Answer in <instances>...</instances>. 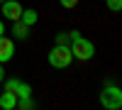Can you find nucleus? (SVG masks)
I'll return each mask as SVG.
<instances>
[{
    "label": "nucleus",
    "instance_id": "nucleus-12",
    "mask_svg": "<svg viewBox=\"0 0 122 110\" xmlns=\"http://www.w3.org/2000/svg\"><path fill=\"white\" fill-rule=\"evenodd\" d=\"M17 108L20 110H29V108H34V100H32V98H27V100H17Z\"/></svg>",
    "mask_w": 122,
    "mask_h": 110
},
{
    "label": "nucleus",
    "instance_id": "nucleus-10",
    "mask_svg": "<svg viewBox=\"0 0 122 110\" xmlns=\"http://www.w3.org/2000/svg\"><path fill=\"white\" fill-rule=\"evenodd\" d=\"M105 3H107V7L112 10V12H120L122 10V0H105Z\"/></svg>",
    "mask_w": 122,
    "mask_h": 110
},
{
    "label": "nucleus",
    "instance_id": "nucleus-2",
    "mask_svg": "<svg viewBox=\"0 0 122 110\" xmlns=\"http://www.w3.org/2000/svg\"><path fill=\"white\" fill-rule=\"evenodd\" d=\"M100 105L105 110H120L122 108V91L112 81H105L103 91H100Z\"/></svg>",
    "mask_w": 122,
    "mask_h": 110
},
{
    "label": "nucleus",
    "instance_id": "nucleus-11",
    "mask_svg": "<svg viewBox=\"0 0 122 110\" xmlns=\"http://www.w3.org/2000/svg\"><path fill=\"white\" fill-rule=\"evenodd\" d=\"M71 42V34L68 32H59L56 34V44H68Z\"/></svg>",
    "mask_w": 122,
    "mask_h": 110
},
{
    "label": "nucleus",
    "instance_id": "nucleus-8",
    "mask_svg": "<svg viewBox=\"0 0 122 110\" xmlns=\"http://www.w3.org/2000/svg\"><path fill=\"white\" fill-rule=\"evenodd\" d=\"M10 34H12L15 39H27L29 37V25H25L22 20H15V22H12V32H10Z\"/></svg>",
    "mask_w": 122,
    "mask_h": 110
},
{
    "label": "nucleus",
    "instance_id": "nucleus-1",
    "mask_svg": "<svg viewBox=\"0 0 122 110\" xmlns=\"http://www.w3.org/2000/svg\"><path fill=\"white\" fill-rule=\"evenodd\" d=\"M68 34H71V54H73V59H78V61H90L93 54H95L93 42H88L78 29H71Z\"/></svg>",
    "mask_w": 122,
    "mask_h": 110
},
{
    "label": "nucleus",
    "instance_id": "nucleus-9",
    "mask_svg": "<svg viewBox=\"0 0 122 110\" xmlns=\"http://www.w3.org/2000/svg\"><path fill=\"white\" fill-rule=\"evenodd\" d=\"M20 20H22L25 25L32 27L37 20H39V12H37V10H32V7H29V10H25V7H22V15H20Z\"/></svg>",
    "mask_w": 122,
    "mask_h": 110
},
{
    "label": "nucleus",
    "instance_id": "nucleus-15",
    "mask_svg": "<svg viewBox=\"0 0 122 110\" xmlns=\"http://www.w3.org/2000/svg\"><path fill=\"white\" fill-rule=\"evenodd\" d=\"M0 34H5V22L0 20Z\"/></svg>",
    "mask_w": 122,
    "mask_h": 110
},
{
    "label": "nucleus",
    "instance_id": "nucleus-3",
    "mask_svg": "<svg viewBox=\"0 0 122 110\" xmlns=\"http://www.w3.org/2000/svg\"><path fill=\"white\" fill-rule=\"evenodd\" d=\"M71 61H73V54H71L68 44H54L49 49V66L54 68H68Z\"/></svg>",
    "mask_w": 122,
    "mask_h": 110
},
{
    "label": "nucleus",
    "instance_id": "nucleus-7",
    "mask_svg": "<svg viewBox=\"0 0 122 110\" xmlns=\"http://www.w3.org/2000/svg\"><path fill=\"white\" fill-rule=\"evenodd\" d=\"M0 108H3V110H15V108H17V95H15L12 91L0 93Z\"/></svg>",
    "mask_w": 122,
    "mask_h": 110
},
{
    "label": "nucleus",
    "instance_id": "nucleus-14",
    "mask_svg": "<svg viewBox=\"0 0 122 110\" xmlns=\"http://www.w3.org/2000/svg\"><path fill=\"white\" fill-rule=\"evenodd\" d=\"M5 81V68H3V64H0V83Z\"/></svg>",
    "mask_w": 122,
    "mask_h": 110
},
{
    "label": "nucleus",
    "instance_id": "nucleus-6",
    "mask_svg": "<svg viewBox=\"0 0 122 110\" xmlns=\"http://www.w3.org/2000/svg\"><path fill=\"white\" fill-rule=\"evenodd\" d=\"M15 56V42L10 37H5V34H0V64H5V61H10V59Z\"/></svg>",
    "mask_w": 122,
    "mask_h": 110
},
{
    "label": "nucleus",
    "instance_id": "nucleus-13",
    "mask_svg": "<svg viewBox=\"0 0 122 110\" xmlns=\"http://www.w3.org/2000/svg\"><path fill=\"white\" fill-rule=\"evenodd\" d=\"M59 3H61V7L71 10V7H76V5H78V0H59Z\"/></svg>",
    "mask_w": 122,
    "mask_h": 110
},
{
    "label": "nucleus",
    "instance_id": "nucleus-5",
    "mask_svg": "<svg viewBox=\"0 0 122 110\" xmlns=\"http://www.w3.org/2000/svg\"><path fill=\"white\" fill-rule=\"evenodd\" d=\"M0 5H3V17L5 20H12V22L20 20V15H22V5H20L17 0H3Z\"/></svg>",
    "mask_w": 122,
    "mask_h": 110
},
{
    "label": "nucleus",
    "instance_id": "nucleus-4",
    "mask_svg": "<svg viewBox=\"0 0 122 110\" xmlns=\"http://www.w3.org/2000/svg\"><path fill=\"white\" fill-rule=\"evenodd\" d=\"M5 91H12L17 95V100H27V98H32V88L27 83H22L20 78H7L5 81Z\"/></svg>",
    "mask_w": 122,
    "mask_h": 110
},
{
    "label": "nucleus",
    "instance_id": "nucleus-16",
    "mask_svg": "<svg viewBox=\"0 0 122 110\" xmlns=\"http://www.w3.org/2000/svg\"><path fill=\"white\" fill-rule=\"evenodd\" d=\"M0 3H3V0H0Z\"/></svg>",
    "mask_w": 122,
    "mask_h": 110
}]
</instances>
